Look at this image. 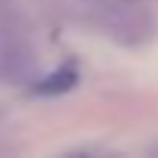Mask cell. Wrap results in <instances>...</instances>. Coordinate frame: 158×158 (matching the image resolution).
I'll return each mask as SVG.
<instances>
[{"label": "cell", "instance_id": "6da1fadb", "mask_svg": "<svg viewBox=\"0 0 158 158\" xmlns=\"http://www.w3.org/2000/svg\"><path fill=\"white\" fill-rule=\"evenodd\" d=\"M71 84H74V74H71V71H59V74L47 77L37 90H40V93H59V90H68Z\"/></svg>", "mask_w": 158, "mask_h": 158}, {"label": "cell", "instance_id": "7a4b0ae2", "mask_svg": "<svg viewBox=\"0 0 158 158\" xmlns=\"http://www.w3.org/2000/svg\"><path fill=\"white\" fill-rule=\"evenodd\" d=\"M0 62H3V31H0Z\"/></svg>", "mask_w": 158, "mask_h": 158}]
</instances>
